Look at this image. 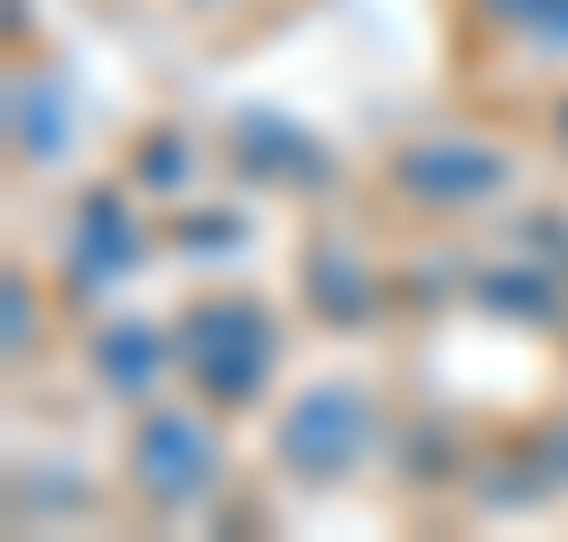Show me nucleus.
<instances>
[{
  "instance_id": "1",
  "label": "nucleus",
  "mask_w": 568,
  "mask_h": 542,
  "mask_svg": "<svg viewBox=\"0 0 568 542\" xmlns=\"http://www.w3.org/2000/svg\"><path fill=\"white\" fill-rule=\"evenodd\" d=\"M179 365H187V381L204 399H255L263 374H272V323L255 306H237V297H213L179 330Z\"/></svg>"
},
{
  "instance_id": "2",
  "label": "nucleus",
  "mask_w": 568,
  "mask_h": 542,
  "mask_svg": "<svg viewBox=\"0 0 568 542\" xmlns=\"http://www.w3.org/2000/svg\"><path fill=\"white\" fill-rule=\"evenodd\" d=\"M365 449H374V407L356 399V390H314V399L288 416V458H297V474H348Z\"/></svg>"
},
{
  "instance_id": "3",
  "label": "nucleus",
  "mask_w": 568,
  "mask_h": 542,
  "mask_svg": "<svg viewBox=\"0 0 568 542\" xmlns=\"http://www.w3.org/2000/svg\"><path fill=\"white\" fill-rule=\"evenodd\" d=\"M136 474H144V492H170V500H187L213 483V441H204V425L195 416H153L136 441Z\"/></svg>"
},
{
  "instance_id": "4",
  "label": "nucleus",
  "mask_w": 568,
  "mask_h": 542,
  "mask_svg": "<svg viewBox=\"0 0 568 542\" xmlns=\"http://www.w3.org/2000/svg\"><path fill=\"white\" fill-rule=\"evenodd\" d=\"M500 153L493 144H425L416 162H407V187H450V204H475V195L500 187Z\"/></svg>"
},
{
  "instance_id": "5",
  "label": "nucleus",
  "mask_w": 568,
  "mask_h": 542,
  "mask_svg": "<svg viewBox=\"0 0 568 542\" xmlns=\"http://www.w3.org/2000/svg\"><path fill=\"white\" fill-rule=\"evenodd\" d=\"M560 136H568V111H560Z\"/></svg>"
}]
</instances>
